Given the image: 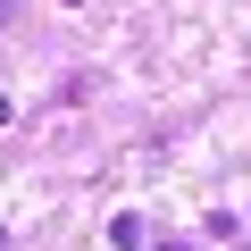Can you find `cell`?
Here are the masks:
<instances>
[{"instance_id": "obj_4", "label": "cell", "mask_w": 251, "mask_h": 251, "mask_svg": "<svg viewBox=\"0 0 251 251\" xmlns=\"http://www.w3.org/2000/svg\"><path fill=\"white\" fill-rule=\"evenodd\" d=\"M0 25H9V0H0Z\"/></svg>"}, {"instance_id": "obj_5", "label": "cell", "mask_w": 251, "mask_h": 251, "mask_svg": "<svg viewBox=\"0 0 251 251\" xmlns=\"http://www.w3.org/2000/svg\"><path fill=\"white\" fill-rule=\"evenodd\" d=\"M0 251H9V226H0Z\"/></svg>"}, {"instance_id": "obj_1", "label": "cell", "mask_w": 251, "mask_h": 251, "mask_svg": "<svg viewBox=\"0 0 251 251\" xmlns=\"http://www.w3.org/2000/svg\"><path fill=\"white\" fill-rule=\"evenodd\" d=\"M109 243H117V251H151V226H143L134 209H117V218H109Z\"/></svg>"}, {"instance_id": "obj_2", "label": "cell", "mask_w": 251, "mask_h": 251, "mask_svg": "<svg viewBox=\"0 0 251 251\" xmlns=\"http://www.w3.org/2000/svg\"><path fill=\"white\" fill-rule=\"evenodd\" d=\"M151 251H193V243H176V234H168V243H151Z\"/></svg>"}, {"instance_id": "obj_3", "label": "cell", "mask_w": 251, "mask_h": 251, "mask_svg": "<svg viewBox=\"0 0 251 251\" xmlns=\"http://www.w3.org/2000/svg\"><path fill=\"white\" fill-rule=\"evenodd\" d=\"M9 109H17V100H9V92H0V126H9Z\"/></svg>"}]
</instances>
